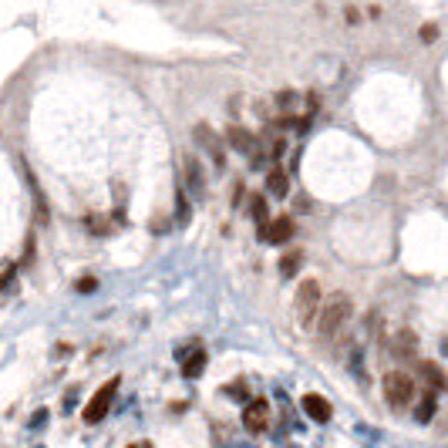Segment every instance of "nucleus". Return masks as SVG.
I'll use <instances>...</instances> for the list:
<instances>
[{
	"label": "nucleus",
	"instance_id": "1",
	"mask_svg": "<svg viewBox=\"0 0 448 448\" xmlns=\"http://www.w3.org/2000/svg\"><path fill=\"white\" fill-rule=\"evenodd\" d=\"M351 297H344V293H334V297H327V303L321 307V314H317V334L330 340V337H337L340 334V327L351 321Z\"/></svg>",
	"mask_w": 448,
	"mask_h": 448
},
{
	"label": "nucleus",
	"instance_id": "2",
	"mask_svg": "<svg viewBox=\"0 0 448 448\" xmlns=\"http://www.w3.org/2000/svg\"><path fill=\"white\" fill-rule=\"evenodd\" d=\"M414 398V381L405 371H388L384 374V401L391 408H408Z\"/></svg>",
	"mask_w": 448,
	"mask_h": 448
},
{
	"label": "nucleus",
	"instance_id": "3",
	"mask_svg": "<svg viewBox=\"0 0 448 448\" xmlns=\"http://www.w3.org/2000/svg\"><path fill=\"white\" fill-rule=\"evenodd\" d=\"M293 307H297L300 324H310V321L321 314V284H317V280H303V284L297 286Z\"/></svg>",
	"mask_w": 448,
	"mask_h": 448
},
{
	"label": "nucleus",
	"instance_id": "4",
	"mask_svg": "<svg viewBox=\"0 0 448 448\" xmlns=\"http://www.w3.org/2000/svg\"><path fill=\"white\" fill-rule=\"evenodd\" d=\"M115 391H119V377H108V381L98 388V395L84 405V421H88V425H98V421L108 414V408L115 401Z\"/></svg>",
	"mask_w": 448,
	"mask_h": 448
},
{
	"label": "nucleus",
	"instance_id": "5",
	"mask_svg": "<svg viewBox=\"0 0 448 448\" xmlns=\"http://www.w3.org/2000/svg\"><path fill=\"white\" fill-rule=\"evenodd\" d=\"M192 138H196V145H199V149L209 152V159H212L216 169H223V165H226V149H223L219 135H216L209 125H196V128H192Z\"/></svg>",
	"mask_w": 448,
	"mask_h": 448
},
{
	"label": "nucleus",
	"instance_id": "6",
	"mask_svg": "<svg viewBox=\"0 0 448 448\" xmlns=\"http://www.w3.org/2000/svg\"><path fill=\"white\" fill-rule=\"evenodd\" d=\"M266 418H270V405H266V398H256V401H249V405H246V411H243L246 432H253V435L266 432Z\"/></svg>",
	"mask_w": 448,
	"mask_h": 448
},
{
	"label": "nucleus",
	"instance_id": "7",
	"mask_svg": "<svg viewBox=\"0 0 448 448\" xmlns=\"http://www.w3.org/2000/svg\"><path fill=\"white\" fill-rule=\"evenodd\" d=\"M418 377H421V384H425L428 391H435V395L448 388V374L435 364V361H421V364H418Z\"/></svg>",
	"mask_w": 448,
	"mask_h": 448
},
{
	"label": "nucleus",
	"instance_id": "8",
	"mask_svg": "<svg viewBox=\"0 0 448 448\" xmlns=\"http://www.w3.org/2000/svg\"><path fill=\"white\" fill-rule=\"evenodd\" d=\"M290 236H293V219H290V216H280V219L266 223V229L260 233V240H263V243H273V246L286 243Z\"/></svg>",
	"mask_w": 448,
	"mask_h": 448
},
{
	"label": "nucleus",
	"instance_id": "9",
	"mask_svg": "<svg viewBox=\"0 0 448 448\" xmlns=\"http://www.w3.org/2000/svg\"><path fill=\"white\" fill-rule=\"evenodd\" d=\"M226 142H229L236 152H243V155H253V152H256V145H260V142H256V135H253V132H246L243 125H229V128H226Z\"/></svg>",
	"mask_w": 448,
	"mask_h": 448
},
{
	"label": "nucleus",
	"instance_id": "10",
	"mask_svg": "<svg viewBox=\"0 0 448 448\" xmlns=\"http://www.w3.org/2000/svg\"><path fill=\"white\" fill-rule=\"evenodd\" d=\"M414 351H418V337H414L411 330H398V334L391 337V354H395L398 361H411Z\"/></svg>",
	"mask_w": 448,
	"mask_h": 448
},
{
	"label": "nucleus",
	"instance_id": "11",
	"mask_svg": "<svg viewBox=\"0 0 448 448\" xmlns=\"http://www.w3.org/2000/svg\"><path fill=\"white\" fill-rule=\"evenodd\" d=\"M303 411H307V418L317 421V425H327L330 414H334V411H330V401L321 398V395H307V398H303Z\"/></svg>",
	"mask_w": 448,
	"mask_h": 448
},
{
	"label": "nucleus",
	"instance_id": "12",
	"mask_svg": "<svg viewBox=\"0 0 448 448\" xmlns=\"http://www.w3.org/2000/svg\"><path fill=\"white\" fill-rule=\"evenodd\" d=\"M186 189L192 192V196H203L206 186H203V169L199 162L192 159V155H186Z\"/></svg>",
	"mask_w": 448,
	"mask_h": 448
},
{
	"label": "nucleus",
	"instance_id": "13",
	"mask_svg": "<svg viewBox=\"0 0 448 448\" xmlns=\"http://www.w3.org/2000/svg\"><path fill=\"white\" fill-rule=\"evenodd\" d=\"M249 212H253V219H256V226H260V233L266 229V223H270V206L263 196H249Z\"/></svg>",
	"mask_w": 448,
	"mask_h": 448
},
{
	"label": "nucleus",
	"instance_id": "14",
	"mask_svg": "<svg viewBox=\"0 0 448 448\" xmlns=\"http://www.w3.org/2000/svg\"><path fill=\"white\" fill-rule=\"evenodd\" d=\"M266 186H270V192L280 196V199H286V192H290V179H286L284 169H273V172L266 175Z\"/></svg>",
	"mask_w": 448,
	"mask_h": 448
},
{
	"label": "nucleus",
	"instance_id": "15",
	"mask_svg": "<svg viewBox=\"0 0 448 448\" xmlns=\"http://www.w3.org/2000/svg\"><path fill=\"white\" fill-rule=\"evenodd\" d=\"M203 367H206V351H192V354L182 361V374L192 381V377H199V374H203Z\"/></svg>",
	"mask_w": 448,
	"mask_h": 448
},
{
	"label": "nucleus",
	"instance_id": "16",
	"mask_svg": "<svg viewBox=\"0 0 448 448\" xmlns=\"http://www.w3.org/2000/svg\"><path fill=\"white\" fill-rule=\"evenodd\" d=\"M175 219H179V226H189V219H192V209H189V199H186L182 186L175 189Z\"/></svg>",
	"mask_w": 448,
	"mask_h": 448
},
{
	"label": "nucleus",
	"instance_id": "17",
	"mask_svg": "<svg viewBox=\"0 0 448 448\" xmlns=\"http://www.w3.org/2000/svg\"><path fill=\"white\" fill-rule=\"evenodd\" d=\"M432 414H435V391H428V388H425L421 405H418V411H414V418L425 425V421H432Z\"/></svg>",
	"mask_w": 448,
	"mask_h": 448
},
{
	"label": "nucleus",
	"instance_id": "18",
	"mask_svg": "<svg viewBox=\"0 0 448 448\" xmlns=\"http://www.w3.org/2000/svg\"><path fill=\"white\" fill-rule=\"evenodd\" d=\"M300 266H303V253H300V249L286 253L284 260H280V273H284V277H293V273H297Z\"/></svg>",
	"mask_w": 448,
	"mask_h": 448
},
{
	"label": "nucleus",
	"instance_id": "19",
	"mask_svg": "<svg viewBox=\"0 0 448 448\" xmlns=\"http://www.w3.org/2000/svg\"><path fill=\"white\" fill-rule=\"evenodd\" d=\"M223 391H226L233 401H246V384H243V381H236V384H226Z\"/></svg>",
	"mask_w": 448,
	"mask_h": 448
},
{
	"label": "nucleus",
	"instance_id": "20",
	"mask_svg": "<svg viewBox=\"0 0 448 448\" xmlns=\"http://www.w3.org/2000/svg\"><path fill=\"white\" fill-rule=\"evenodd\" d=\"M293 101H297V95H293V91H280V95H277V108H284V112L293 108Z\"/></svg>",
	"mask_w": 448,
	"mask_h": 448
},
{
	"label": "nucleus",
	"instance_id": "21",
	"mask_svg": "<svg viewBox=\"0 0 448 448\" xmlns=\"http://www.w3.org/2000/svg\"><path fill=\"white\" fill-rule=\"evenodd\" d=\"M88 226H91L95 233H101V236L108 233V223H105V219H98V216H88Z\"/></svg>",
	"mask_w": 448,
	"mask_h": 448
},
{
	"label": "nucleus",
	"instance_id": "22",
	"mask_svg": "<svg viewBox=\"0 0 448 448\" xmlns=\"http://www.w3.org/2000/svg\"><path fill=\"white\" fill-rule=\"evenodd\" d=\"M435 38H438V27H435V24H425V27H421V41L432 44Z\"/></svg>",
	"mask_w": 448,
	"mask_h": 448
},
{
	"label": "nucleus",
	"instance_id": "23",
	"mask_svg": "<svg viewBox=\"0 0 448 448\" xmlns=\"http://www.w3.org/2000/svg\"><path fill=\"white\" fill-rule=\"evenodd\" d=\"M95 286H98V280H95V277H82V280H78V290H82V293H91Z\"/></svg>",
	"mask_w": 448,
	"mask_h": 448
},
{
	"label": "nucleus",
	"instance_id": "24",
	"mask_svg": "<svg viewBox=\"0 0 448 448\" xmlns=\"http://www.w3.org/2000/svg\"><path fill=\"white\" fill-rule=\"evenodd\" d=\"M243 199V182H236V189H233V206Z\"/></svg>",
	"mask_w": 448,
	"mask_h": 448
},
{
	"label": "nucleus",
	"instance_id": "25",
	"mask_svg": "<svg viewBox=\"0 0 448 448\" xmlns=\"http://www.w3.org/2000/svg\"><path fill=\"white\" fill-rule=\"evenodd\" d=\"M442 354H448V337H445V340H442Z\"/></svg>",
	"mask_w": 448,
	"mask_h": 448
},
{
	"label": "nucleus",
	"instance_id": "26",
	"mask_svg": "<svg viewBox=\"0 0 448 448\" xmlns=\"http://www.w3.org/2000/svg\"><path fill=\"white\" fill-rule=\"evenodd\" d=\"M132 448H152L149 442H138V445H132Z\"/></svg>",
	"mask_w": 448,
	"mask_h": 448
}]
</instances>
